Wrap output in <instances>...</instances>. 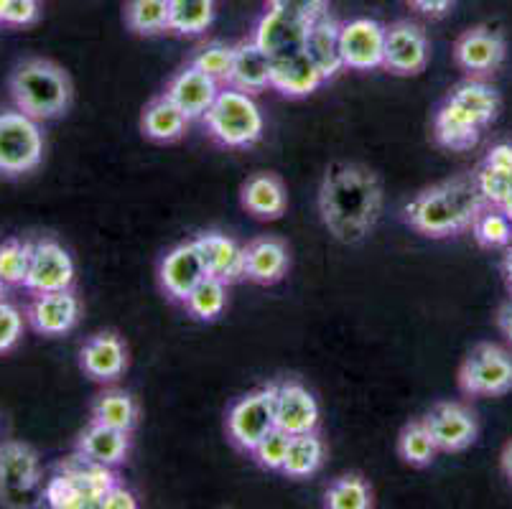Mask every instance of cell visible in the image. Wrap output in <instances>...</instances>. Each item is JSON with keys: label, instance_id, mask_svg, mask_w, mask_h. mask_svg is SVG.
<instances>
[{"label": "cell", "instance_id": "obj_6", "mask_svg": "<svg viewBox=\"0 0 512 509\" xmlns=\"http://www.w3.org/2000/svg\"><path fill=\"white\" fill-rule=\"evenodd\" d=\"M459 387L472 398L507 395L512 390V354L500 344H477L459 367Z\"/></svg>", "mask_w": 512, "mask_h": 509}, {"label": "cell", "instance_id": "obj_23", "mask_svg": "<svg viewBox=\"0 0 512 509\" xmlns=\"http://www.w3.org/2000/svg\"><path fill=\"white\" fill-rule=\"evenodd\" d=\"M327 82L306 51L273 59L271 87L286 97H309Z\"/></svg>", "mask_w": 512, "mask_h": 509}, {"label": "cell", "instance_id": "obj_27", "mask_svg": "<svg viewBox=\"0 0 512 509\" xmlns=\"http://www.w3.org/2000/svg\"><path fill=\"white\" fill-rule=\"evenodd\" d=\"M128 451H130V433L118 431V428L102 426V423H97V420H92L77 441V454L95 461V464L113 466V469L128 459Z\"/></svg>", "mask_w": 512, "mask_h": 509}, {"label": "cell", "instance_id": "obj_54", "mask_svg": "<svg viewBox=\"0 0 512 509\" xmlns=\"http://www.w3.org/2000/svg\"><path fill=\"white\" fill-rule=\"evenodd\" d=\"M505 212L510 214V219H512V204H510V207H505Z\"/></svg>", "mask_w": 512, "mask_h": 509}, {"label": "cell", "instance_id": "obj_28", "mask_svg": "<svg viewBox=\"0 0 512 509\" xmlns=\"http://www.w3.org/2000/svg\"><path fill=\"white\" fill-rule=\"evenodd\" d=\"M304 51L316 64V69L324 74V79L337 77L344 69L342 46H339V21H334L329 13L316 18L309 26V34H306Z\"/></svg>", "mask_w": 512, "mask_h": 509}, {"label": "cell", "instance_id": "obj_52", "mask_svg": "<svg viewBox=\"0 0 512 509\" xmlns=\"http://www.w3.org/2000/svg\"><path fill=\"white\" fill-rule=\"evenodd\" d=\"M8 0H0V18H3V11H6Z\"/></svg>", "mask_w": 512, "mask_h": 509}, {"label": "cell", "instance_id": "obj_34", "mask_svg": "<svg viewBox=\"0 0 512 509\" xmlns=\"http://www.w3.org/2000/svg\"><path fill=\"white\" fill-rule=\"evenodd\" d=\"M436 454H439V446H436L434 436L428 431V426L421 420H413L408 423L398 436V456L406 461L408 466H416V469H423V466L434 464Z\"/></svg>", "mask_w": 512, "mask_h": 509}, {"label": "cell", "instance_id": "obj_15", "mask_svg": "<svg viewBox=\"0 0 512 509\" xmlns=\"http://www.w3.org/2000/svg\"><path fill=\"white\" fill-rule=\"evenodd\" d=\"M207 278V268H204V260L199 255L197 245L192 242H181L174 250L166 252V258L161 260V268H158V280H161V288L166 291V296L171 301H186V296L194 291V288Z\"/></svg>", "mask_w": 512, "mask_h": 509}, {"label": "cell", "instance_id": "obj_10", "mask_svg": "<svg viewBox=\"0 0 512 509\" xmlns=\"http://www.w3.org/2000/svg\"><path fill=\"white\" fill-rule=\"evenodd\" d=\"M507 59V39L495 26H474L454 44V62L467 77L484 79L495 74Z\"/></svg>", "mask_w": 512, "mask_h": 509}, {"label": "cell", "instance_id": "obj_44", "mask_svg": "<svg viewBox=\"0 0 512 509\" xmlns=\"http://www.w3.org/2000/svg\"><path fill=\"white\" fill-rule=\"evenodd\" d=\"M23 334V316L13 303L0 298V354L11 352Z\"/></svg>", "mask_w": 512, "mask_h": 509}, {"label": "cell", "instance_id": "obj_51", "mask_svg": "<svg viewBox=\"0 0 512 509\" xmlns=\"http://www.w3.org/2000/svg\"><path fill=\"white\" fill-rule=\"evenodd\" d=\"M502 275H505L507 291L512 296V245L505 247V255H502Z\"/></svg>", "mask_w": 512, "mask_h": 509}, {"label": "cell", "instance_id": "obj_24", "mask_svg": "<svg viewBox=\"0 0 512 509\" xmlns=\"http://www.w3.org/2000/svg\"><path fill=\"white\" fill-rule=\"evenodd\" d=\"M242 209L255 219H281L288 207V194L276 174H253L240 189Z\"/></svg>", "mask_w": 512, "mask_h": 509}, {"label": "cell", "instance_id": "obj_3", "mask_svg": "<svg viewBox=\"0 0 512 509\" xmlns=\"http://www.w3.org/2000/svg\"><path fill=\"white\" fill-rule=\"evenodd\" d=\"M11 97L23 115L57 120L72 105V79L49 59H26L11 74Z\"/></svg>", "mask_w": 512, "mask_h": 509}, {"label": "cell", "instance_id": "obj_33", "mask_svg": "<svg viewBox=\"0 0 512 509\" xmlns=\"http://www.w3.org/2000/svg\"><path fill=\"white\" fill-rule=\"evenodd\" d=\"M214 21V0H169V31L181 36L204 34Z\"/></svg>", "mask_w": 512, "mask_h": 509}, {"label": "cell", "instance_id": "obj_20", "mask_svg": "<svg viewBox=\"0 0 512 509\" xmlns=\"http://www.w3.org/2000/svg\"><path fill=\"white\" fill-rule=\"evenodd\" d=\"M79 364L87 377L97 382H113L128 367V349L125 342L113 331H102V334L90 336L82 344L79 352Z\"/></svg>", "mask_w": 512, "mask_h": 509}, {"label": "cell", "instance_id": "obj_11", "mask_svg": "<svg viewBox=\"0 0 512 509\" xmlns=\"http://www.w3.org/2000/svg\"><path fill=\"white\" fill-rule=\"evenodd\" d=\"M423 423L434 436L441 454H462L477 441L479 423L472 408L456 400H444L423 415Z\"/></svg>", "mask_w": 512, "mask_h": 509}, {"label": "cell", "instance_id": "obj_14", "mask_svg": "<svg viewBox=\"0 0 512 509\" xmlns=\"http://www.w3.org/2000/svg\"><path fill=\"white\" fill-rule=\"evenodd\" d=\"M74 283V260L59 242L39 240L34 242L29 275L23 280V288L31 293L67 291Z\"/></svg>", "mask_w": 512, "mask_h": 509}, {"label": "cell", "instance_id": "obj_47", "mask_svg": "<svg viewBox=\"0 0 512 509\" xmlns=\"http://www.w3.org/2000/svg\"><path fill=\"white\" fill-rule=\"evenodd\" d=\"M406 3L426 18H444L456 0H406Z\"/></svg>", "mask_w": 512, "mask_h": 509}, {"label": "cell", "instance_id": "obj_2", "mask_svg": "<svg viewBox=\"0 0 512 509\" xmlns=\"http://www.w3.org/2000/svg\"><path fill=\"white\" fill-rule=\"evenodd\" d=\"M487 207L477 176L459 174L423 189L416 199L406 204L403 214L411 230L423 237L446 240L472 230L474 219Z\"/></svg>", "mask_w": 512, "mask_h": 509}, {"label": "cell", "instance_id": "obj_9", "mask_svg": "<svg viewBox=\"0 0 512 509\" xmlns=\"http://www.w3.org/2000/svg\"><path fill=\"white\" fill-rule=\"evenodd\" d=\"M276 428V385H265L237 400L227 413V436L240 451H253Z\"/></svg>", "mask_w": 512, "mask_h": 509}, {"label": "cell", "instance_id": "obj_36", "mask_svg": "<svg viewBox=\"0 0 512 509\" xmlns=\"http://www.w3.org/2000/svg\"><path fill=\"white\" fill-rule=\"evenodd\" d=\"M125 23L138 36H156L161 31H169V0H128Z\"/></svg>", "mask_w": 512, "mask_h": 509}, {"label": "cell", "instance_id": "obj_41", "mask_svg": "<svg viewBox=\"0 0 512 509\" xmlns=\"http://www.w3.org/2000/svg\"><path fill=\"white\" fill-rule=\"evenodd\" d=\"M477 184L482 191L484 202L492 207H510L512 204V171H500V168H490L479 163L477 171Z\"/></svg>", "mask_w": 512, "mask_h": 509}, {"label": "cell", "instance_id": "obj_29", "mask_svg": "<svg viewBox=\"0 0 512 509\" xmlns=\"http://www.w3.org/2000/svg\"><path fill=\"white\" fill-rule=\"evenodd\" d=\"M446 100L454 102L456 107H462L464 112H469L482 128L495 123L502 107L500 92H497L492 84H487L484 79L477 77H469L464 79V82L456 84Z\"/></svg>", "mask_w": 512, "mask_h": 509}, {"label": "cell", "instance_id": "obj_45", "mask_svg": "<svg viewBox=\"0 0 512 509\" xmlns=\"http://www.w3.org/2000/svg\"><path fill=\"white\" fill-rule=\"evenodd\" d=\"M36 18H39V0H8L0 23H8V26H29Z\"/></svg>", "mask_w": 512, "mask_h": 509}, {"label": "cell", "instance_id": "obj_19", "mask_svg": "<svg viewBox=\"0 0 512 509\" xmlns=\"http://www.w3.org/2000/svg\"><path fill=\"white\" fill-rule=\"evenodd\" d=\"M276 426L286 433L316 431L319 403L301 382H276Z\"/></svg>", "mask_w": 512, "mask_h": 509}, {"label": "cell", "instance_id": "obj_42", "mask_svg": "<svg viewBox=\"0 0 512 509\" xmlns=\"http://www.w3.org/2000/svg\"><path fill=\"white\" fill-rule=\"evenodd\" d=\"M288 446H291V433H286L283 428L276 426L273 431H268L263 438H260V443L250 451V454L255 456L258 466H263V469L283 471Z\"/></svg>", "mask_w": 512, "mask_h": 509}, {"label": "cell", "instance_id": "obj_22", "mask_svg": "<svg viewBox=\"0 0 512 509\" xmlns=\"http://www.w3.org/2000/svg\"><path fill=\"white\" fill-rule=\"evenodd\" d=\"M291 255L278 237H258L245 245V278L258 286H273L286 278Z\"/></svg>", "mask_w": 512, "mask_h": 509}, {"label": "cell", "instance_id": "obj_40", "mask_svg": "<svg viewBox=\"0 0 512 509\" xmlns=\"http://www.w3.org/2000/svg\"><path fill=\"white\" fill-rule=\"evenodd\" d=\"M232 62H235V46H227L222 41H212V44L202 46L197 56H194V67L212 77L214 82L227 87L232 72Z\"/></svg>", "mask_w": 512, "mask_h": 509}, {"label": "cell", "instance_id": "obj_4", "mask_svg": "<svg viewBox=\"0 0 512 509\" xmlns=\"http://www.w3.org/2000/svg\"><path fill=\"white\" fill-rule=\"evenodd\" d=\"M113 484H118L113 466L74 454L46 482L44 499L54 509H102V497Z\"/></svg>", "mask_w": 512, "mask_h": 509}, {"label": "cell", "instance_id": "obj_5", "mask_svg": "<svg viewBox=\"0 0 512 509\" xmlns=\"http://www.w3.org/2000/svg\"><path fill=\"white\" fill-rule=\"evenodd\" d=\"M209 135L225 148H250L263 138V112L253 95L235 87H222L204 115Z\"/></svg>", "mask_w": 512, "mask_h": 509}, {"label": "cell", "instance_id": "obj_43", "mask_svg": "<svg viewBox=\"0 0 512 509\" xmlns=\"http://www.w3.org/2000/svg\"><path fill=\"white\" fill-rule=\"evenodd\" d=\"M265 6L271 8V11H281L293 18H301L306 23H314L316 18L329 13L327 0H265Z\"/></svg>", "mask_w": 512, "mask_h": 509}, {"label": "cell", "instance_id": "obj_18", "mask_svg": "<svg viewBox=\"0 0 512 509\" xmlns=\"http://www.w3.org/2000/svg\"><path fill=\"white\" fill-rule=\"evenodd\" d=\"M220 90L222 84H217L212 77L199 72L194 64H189V67H184L179 74L171 77L164 95L171 97L189 120H204V115L209 112L212 102L217 100Z\"/></svg>", "mask_w": 512, "mask_h": 509}, {"label": "cell", "instance_id": "obj_38", "mask_svg": "<svg viewBox=\"0 0 512 509\" xmlns=\"http://www.w3.org/2000/svg\"><path fill=\"white\" fill-rule=\"evenodd\" d=\"M225 306H227V283L212 278V275H207V278H204L184 301V308L189 311V316H194L197 321L220 319Z\"/></svg>", "mask_w": 512, "mask_h": 509}, {"label": "cell", "instance_id": "obj_13", "mask_svg": "<svg viewBox=\"0 0 512 509\" xmlns=\"http://www.w3.org/2000/svg\"><path fill=\"white\" fill-rule=\"evenodd\" d=\"M428 67V39L418 23L395 21L385 26L383 69L398 77H416Z\"/></svg>", "mask_w": 512, "mask_h": 509}, {"label": "cell", "instance_id": "obj_37", "mask_svg": "<svg viewBox=\"0 0 512 509\" xmlns=\"http://www.w3.org/2000/svg\"><path fill=\"white\" fill-rule=\"evenodd\" d=\"M372 504V489L360 474L339 476L324 492V507L329 509H370Z\"/></svg>", "mask_w": 512, "mask_h": 509}, {"label": "cell", "instance_id": "obj_30", "mask_svg": "<svg viewBox=\"0 0 512 509\" xmlns=\"http://www.w3.org/2000/svg\"><path fill=\"white\" fill-rule=\"evenodd\" d=\"M186 125H189V118L171 97L161 95L143 107L141 130L146 138L156 143H174L186 133Z\"/></svg>", "mask_w": 512, "mask_h": 509}, {"label": "cell", "instance_id": "obj_49", "mask_svg": "<svg viewBox=\"0 0 512 509\" xmlns=\"http://www.w3.org/2000/svg\"><path fill=\"white\" fill-rule=\"evenodd\" d=\"M497 329L502 331L507 342H512V298L507 303H502L500 311H497Z\"/></svg>", "mask_w": 512, "mask_h": 509}, {"label": "cell", "instance_id": "obj_17", "mask_svg": "<svg viewBox=\"0 0 512 509\" xmlns=\"http://www.w3.org/2000/svg\"><path fill=\"white\" fill-rule=\"evenodd\" d=\"M79 314H82L79 298L74 296L72 288H67V291L36 293L26 316H29V324L39 334L62 336L77 326Z\"/></svg>", "mask_w": 512, "mask_h": 509}, {"label": "cell", "instance_id": "obj_25", "mask_svg": "<svg viewBox=\"0 0 512 509\" xmlns=\"http://www.w3.org/2000/svg\"><path fill=\"white\" fill-rule=\"evenodd\" d=\"M271 72V56L265 54L253 39L242 41L240 46H235V62H232L227 87H235V90L248 92V95H258V92L271 87Z\"/></svg>", "mask_w": 512, "mask_h": 509}, {"label": "cell", "instance_id": "obj_31", "mask_svg": "<svg viewBox=\"0 0 512 509\" xmlns=\"http://www.w3.org/2000/svg\"><path fill=\"white\" fill-rule=\"evenodd\" d=\"M324 456H327V446L319 438V433H296V436H291L283 474L291 476V479H309L321 469Z\"/></svg>", "mask_w": 512, "mask_h": 509}, {"label": "cell", "instance_id": "obj_1", "mask_svg": "<svg viewBox=\"0 0 512 509\" xmlns=\"http://www.w3.org/2000/svg\"><path fill=\"white\" fill-rule=\"evenodd\" d=\"M383 202V181L362 163H332L321 179V222L342 245H360L375 232L383 214Z\"/></svg>", "mask_w": 512, "mask_h": 509}, {"label": "cell", "instance_id": "obj_50", "mask_svg": "<svg viewBox=\"0 0 512 509\" xmlns=\"http://www.w3.org/2000/svg\"><path fill=\"white\" fill-rule=\"evenodd\" d=\"M500 471L507 482L512 484V438L505 443V446H502V451H500Z\"/></svg>", "mask_w": 512, "mask_h": 509}, {"label": "cell", "instance_id": "obj_39", "mask_svg": "<svg viewBox=\"0 0 512 509\" xmlns=\"http://www.w3.org/2000/svg\"><path fill=\"white\" fill-rule=\"evenodd\" d=\"M31 255H34V242H3L0 245V280L6 286H23V280L29 275Z\"/></svg>", "mask_w": 512, "mask_h": 509}, {"label": "cell", "instance_id": "obj_26", "mask_svg": "<svg viewBox=\"0 0 512 509\" xmlns=\"http://www.w3.org/2000/svg\"><path fill=\"white\" fill-rule=\"evenodd\" d=\"M482 130V125L469 112H464L462 107H456L449 100H444V105L434 115L436 143L449 148V151H472L482 138Z\"/></svg>", "mask_w": 512, "mask_h": 509}, {"label": "cell", "instance_id": "obj_53", "mask_svg": "<svg viewBox=\"0 0 512 509\" xmlns=\"http://www.w3.org/2000/svg\"><path fill=\"white\" fill-rule=\"evenodd\" d=\"M3 291H6V283L0 280V298H3Z\"/></svg>", "mask_w": 512, "mask_h": 509}, {"label": "cell", "instance_id": "obj_8", "mask_svg": "<svg viewBox=\"0 0 512 509\" xmlns=\"http://www.w3.org/2000/svg\"><path fill=\"white\" fill-rule=\"evenodd\" d=\"M41 482L39 454L29 443H0V504L3 507H29L36 499Z\"/></svg>", "mask_w": 512, "mask_h": 509}, {"label": "cell", "instance_id": "obj_46", "mask_svg": "<svg viewBox=\"0 0 512 509\" xmlns=\"http://www.w3.org/2000/svg\"><path fill=\"white\" fill-rule=\"evenodd\" d=\"M138 499L130 489L120 487V484H113L107 489L105 497H102V509H136Z\"/></svg>", "mask_w": 512, "mask_h": 509}, {"label": "cell", "instance_id": "obj_48", "mask_svg": "<svg viewBox=\"0 0 512 509\" xmlns=\"http://www.w3.org/2000/svg\"><path fill=\"white\" fill-rule=\"evenodd\" d=\"M484 166L500 168V171H512V143H497L484 156Z\"/></svg>", "mask_w": 512, "mask_h": 509}, {"label": "cell", "instance_id": "obj_12", "mask_svg": "<svg viewBox=\"0 0 512 509\" xmlns=\"http://www.w3.org/2000/svg\"><path fill=\"white\" fill-rule=\"evenodd\" d=\"M339 46H342L344 69H357V72L383 69L385 26L375 18H352L339 23Z\"/></svg>", "mask_w": 512, "mask_h": 509}, {"label": "cell", "instance_id": "obj_32", "mask_svg": "<svg viewBox=\"0 0 512 509\" xmlns=\"http://www.w3.org/2000/svg\"><path fill=\"white\" fill-rule=\"evenodd\" d=\"M92 420L102 426L118 428V431L130 433L138 423V403L136 398L125 390H105L97 395L92 405Z\"/></svg>", "mask_w": 512, "mask_h": 509}, {"label": "cell", "instance_id": "obj_21", "mask_svg": "<svg viewBox=\"0 0 512 509\" xmlns=\"http://www.w3.org/2000/svg\"><path fill=\"white\" fill-rule=\"evenodd\" d=\"M204 260L207 275L222 280L227 286L245 278V247L237 245L230 235L222 232H204L194 240Z\"/></svg>", "mask_w": 512, "mask_h": 509}, {"label": "cell", "instance_id": "obj_16", "mask_svg": "<svg viewBox=\"0 0 512 509\" xmlns=\"http://www.w3.org/2000/svg\"><path fill=\"white\" fill-rule=\"evenodd\" d=\"M311 23L301 21V18H293L288 13L281 11H268L258 18L253 28V36L250 39L265 51V54L273 59H281V56L296 54V51H304L306 34H309Z\"/></svg>", "mask_w": 512, "mask_h": 509}, {"label": "cell", "instance_id": "obj_35", "mask_svg": "<svg viewBox=\"0 0 512 509\" xmlns=\"http://www.w3.org/2000/svg\"><path fill=\"white\" fill-rule=\"evenodd\" d=\"M472 235L484 250H505L512 245V219L502 207H487L479 212L472 224Z\"/></svg>", "mask_w": 512, "mask_h": 509}, {"label": "cell", "instance_id": "obj_7", "mask_svg": "<svg viewBox=\"0 0 512 509\" xmlns=\"http://www.w3.org/2000/svg\"><path fill=\"white\" fill-rule=\"evenodd\" d=\"M44 158L39 120L21 110L0 112V174L21 176L34 171Z\"/></svg>", "mask_w": 512, "mask_h": 509}]
</instances>
